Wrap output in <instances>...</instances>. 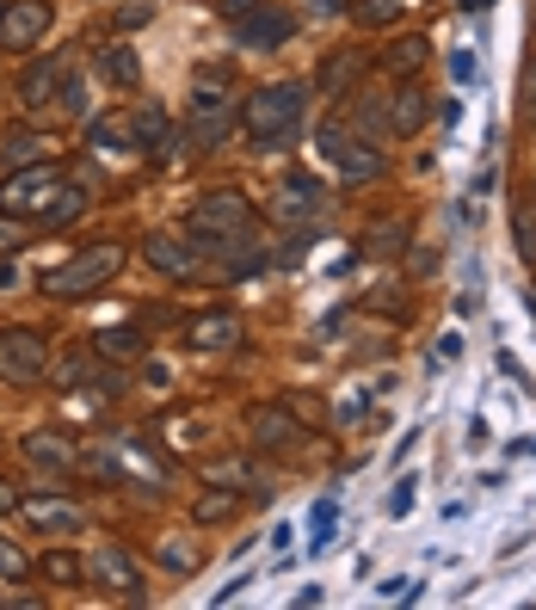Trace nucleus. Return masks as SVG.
Listing matches in <instances>:
<instances>
[{
	"label": "nucleus",
	"instance_id": "39448f33",
	"mask_svg": "<svg viewBox=\"0 0 536 610\" xmlns=\"http://www.w3.org/2000/svg\"><path fill=\"white\" fill-rule=\"evenodd\" d=\"M315 142H321V155L333 160V173L346 179V186H370V179H382V155L370 148V142H358L339 118H327V124L315 130Z\"/></svg>",
	"mask_w": 536,
	"mask_h": 610
},
{
	"label": "nucleus",
	"instance_id": "6ab92c4d",
	"mask_svg": "<svg viewBox=\"0 0 536 610\" xmlns=\"http://www.w3.org/2000/svg\"><path fill=\"white\" fill-rule=\"evenodd\" d=\"M432 63V44L420 32H407V37H394L389 49H382V68H389V75H420V68Z\"/></svg>",
	"mask_w": 536,
	"mask_h": 610
},
{
	"label": "nucleus",
	"instance_id": "7c9ffc66",
	"mask_svg": "<svg viewBox=\"0 0 536 610\" xmlns=\"http://www.w3.org/2000/svg\"><path fill=\"white\" fill-rule=\"evenodd\" d=\"M358 19L364 25H394V19H401V0H364Z\"/></svg>",
	"mask_w": 536,
	"mask_h": 610
},
{
	"label": "nucleus",
	"instance_id": "9d476101",
	"mask_svg": "<svg viewBox=\"0 0 536 610\" xmlns=\"http://www.w3.org/2000/svg\"><path fill=\"white\" fill-rule=\"evenodd\" d=\"M290 32H297V19L278 13V7H253V13L235 19L241 49H278V44H290Z\"/></svg>",
	"mask_w": 536,
	"mask_h": 610
},
{
	"label": "nucleus",
	"instance_id": "2f4dec72",
	"mask_svg": "<svg viewBox=\"0 0 536 610\" xmlns=\"http://www.w3.org/2000/svg\"><path fill=\"white\" fill-rule=\"evenodd\" d=\"M25 567H32V562H25V555H19V548L7 543V536H0V579H19Z\"/></svg>",
	"mask_w": 536,
	"mask_h": 610
},
{
	"label": "nucleus",
	"instance_id": "1a4fd4ad",
	"mask_svg": "<svg viewBox=\"0 0 536 610\" xmlns=\"http://www.w3.org/2000/svg\"><path fill=\"white\" fill-rule=\"evenodd\" d=\"M247 439L259 444V451H290V444H302L309 432H302V420L290 407H247Z\"/></svg>",
	"mask_w": 536,
	"mask_h": 610
},
{
	"label": "nucleus",
	"instance_id": "a211bd4d",
	"mask_svg": "<svg viewBox=\"0 0 536 610\" xmlns=\"http://www.w3.org/2000/svg\"><path fill=\"white\" fill-rule=\"evenodd\" d=\"M25 456H32L37 469H75V439L68 432H32Z\"/></svg>",
	"mask_w": 536,
	"mask_h": 610
},
{
	"label": "nucleus",
	"instance_id": "b1692460",
	"mask_svg": "<svg viewBox=\"0 0 536 610\" xmlns=\"http://www.w3.org/2000/svg\"><path fill=\"white\" fill-rule=\"evenodd\" d=\"M56 382H63V389H80V382H87V389H93L99 382V352H68V358L56 364Z\"/></svg>",
	"mask_w": 536,
	"mask_h": 610
},
{
	"label": "nucleus",
	"instance_id": "cd10ccee",
	"mask_svg": "<svg viewBox=\"0 0 536 610\" xmlns=\"http://www.w3.org/2000/svg\"><path fill=\"white\" fill-rule=\"evenodd\" d=\"M80 574H87V562H80V555H68V548L44 555V579H56V586H75Z\"/></svg>",
	"mask_w": 536,
	"mask_h": 610
},
{
	"label": "nucleus",
	"instance_id": "f3484780",
	"mask_svg": "<svg viewBox=\"0 0 536 610\" xmlns=\"http://www.w3.org/2000/svg\"><path fill=\"white\" fill-rule=\"evenodd\" d=\"M19 512L32 518L37 531H56V536H75L80 524H87V518H80L68 500H49V493H37V500H19Z\"/></svg>",
	"mask_w": 536,
	"mask_h": 610
},
{
	"label": "nucleus",
	"instance_id": "bb28decb",
	"mask_svg": "<svg viewBox=\"0 0 536 610\" xmlns=\"http://www.w3.org/2000/svg\"><path fill=\"white\" fill-rule=\"evenodd\" d=\"M160 142H167V111L160 106L136 111V148H160Z\"/></svg>",
	"mask_w": 536,
	"mask_h": 610
},
{
	"label": "nucleus",
	"instance_id": "c9c22d12",
	"mask_svg": "<svg viewBox=\"0 0 536 610\" xmlns=\"http://www.w3.org/2000/svg\"><path fill=\"white\" fill-rule=\"evenodd\" d=\"M148 13H155V7H143V0H136V7H124V13H118V25H124V32H136Z\"/></svg>",
	"mask_w": 536,
	"mask_h": 610
},
{
	"label": "nucleus",
	"instance_id": "473e14b6",
	"mask_svg": "<svg viewBox=\"0 0 536 610\" xmlns=\"http://www.w3.org/2000/svg\"><path fill=\"white\" fill-rule=\"evenodd\" d=\"M370 247H377V253H401V247H407V229H377Z\"/></svg>",
	"mask_w": 536,
	"mask_h": 610
},
{
	"label": "nucleus",
	"instance_id": "37998d69",
	"mask_svg": "<svg viewBox=\"0 0 536 610\" xmlns=\"http://www.w3.org/2000/svg\"><path fill=\"white\" fill-rule=\"evenodd\" d=\"M469 7H488V0H469Z\"/></svg>",
	"mask_w": 536,
	"mask_h": 610
},
{
	"label": "nucleus",
	"instance_id": "c756f323",
	"mask_svg": "<svg viewBox=\"0 0 536 610\" xmlns=\"http://www.w3.org/2000/svg\"><path fill=\"white\" fill-rule=\"evenodd\" d=\"M160 562L174 567V574H191V567H198V548H191L186 536H167V543H160Z\"/></svg>",
	"mask_w": 536,
	"mask_h": 610
},
{
	"label": "nucleus",
	"instance_id": "6e6552de",
	"mask_svg": "<svg viewBox=\"0 0 536 610\" xmlns=\"http://www.w3.org/2000/svg\"><path fill=\"white\" fill-rule=\"evenodd\" d=\"M228 124H235L228 93H222V87H198V93H191V142H198V148H216V142L228 136Z\"/></svg>",
	"mask_w": 536,
	"mask_h": 610
},
{
	"label": "nucleus",
	"instance_id": "a19ab883",
	"mask_svg": "<svg viewBox=\"0 0 536 610\" xmlns=\"http://www.w3.org/2000/svg\"><path fill=\"white\" fill-rule=\"evenodd\" d=\"M450 75H457V80H474V56H450Z\"/></svg>",
	"mask_w": 536,
	"mask_h": 610
},
{
	"label": "nucleus",
	"instance_id": "4be33fe9",
	"mask_svg": "<svg viewBox=\"0 0 536 610\" xmlns=\"http://www.w3.org/2000/svg\"><path fill=\"white\" fill-rule=\"evenodd\" d=\"M99 75H105L111 87H136V80H143V63H136L130 44H111L105 56H99Z\"/></svg>",
	"mask_w": 536,
	"mask_h": 610
},
{
	"label": "nucleus",
	"instance_id": "c85d7f7f",
	"mask_svg": "<svg viewBox=\"0 0 536 610\" xmlns=\"http://www.w3.org/2000/svg\"><path fill=\"white\" fill-rule=\"evenodd\" d=\"M235 487H216V493H204V500H198V524H222V518L235 512Z\"/></svg>",
	"mask_w": 536,
	"mask_h": 610
},
{
	"label": "nucleus",
	"instance_id": "7ed1b4c3",
	"mask_svg": "<svg viewBox=\"0 0 536 610\" xmlns=\"http://www.w3.org/2000/svg\"><path fill=\"white\" fill-rule=\"evenodd\" d=\"M191 235L204 241V247L228 253V247H247L253 241V210L241 191H210V198L191 203Z\"/></svg>",
	"mask_w": 536,
	"mask_h": 610
},
{
	"label": "nucleus",
	"instance_id": "9b49d317",
	"mask_svg": "<svg viewBox=\"0 0 536 610\" xmlns=\"http://www.w3.org/2000/svg\"><path fill=\"white\" fill-rule=\"evenodd\" d=\"M247 340V328H241V314H228V309H216V314H198L186 328V345L191 352H228V345H241Z\"/></svg>",
	"mask_w": 536,
	"mask_h": 610
},
{
	"label": "nucleus",
	"instance_id": "f8f14e48",
	"mask_svg": "<svg viewBox=\"0 0 536 610\" xmlns=\"http://www.w3.org/2000/svg\"><path fill=\"white\" fill-rule=\"evenodd\" d=\"M143 259L155 271H167V278H191V271H198V247L179 241V235H167V229H155V235L143 241Z\"/></svg>",
	"mask_w": 536,
	"mask_h": 610
},
{
	"label": "nucleus",
	"instance_id": "20e7f679",
	"mask_svg": "<svg viewBox=\"0 0 536 610\" xmlns=\"http://www.w3.org/2000/svg\"><path fill=\"white\" fill-rule=\"evenodd\" d=\"M63 167H49V160H32V167H13L0 179V217H44L49 203L63 198Z\"/></svg>",
	"mask_w": 536,
	"mask_h": 610
},
{
	"label": "nucleus",
	"instance_id": "412c9836",
	"mask_svg": "<svg viewBox=\"0 0 536 610\" xmlns=\"http://www.w3.org/2000/svg\"><path fill=\"white\" fill-rule=\"evenodd\" d=\"M93 352H99V358H118V364H124V358H143L148 340H143L136 328H105V333H93Z\"/></svg>",
	"mask_w": 536,
	"mask_h": 610
},
{
	"label": "nucleus",
	"instance_id": "f257e3e1",
	"mask_svg": "<svg viewBox=\"0 0 536 610\" xmlns=\"http://www.w3.org/2000/svg\"><path fill=\"white\" fill-rule=\"evenodd\" d=\"M309 93H315V87H302V80H271V87H259V93L247 99L253 148H284V142L297 136L302 111H309Z\"/></svg>",
	"mask_w": 536,
	"mask_h": 610
},
{
	"label": "nucleus",
	"instance_id": "58836bf2",
	"mask_svg": "<svg viewBox=\"0 0 536 610\" xmlns=\"http://www.w3.org/2000/svg\"><path fill=\"white\" fill-rule=\"evenodd\" d=\"M457 352H462V340H457V333H444V340H438V364H450Z\"/></svg>",
	"mask_w": 536,
	"mask_h": 610
},
{
	"label": "nucleus",
	"instance_id": "0eeeda50",
	"mask_svg": "<svg viewBox=\"0 0 536 610\" xmlns=\"http://www.w3.org/2000/svg\"><path fill=\"white\" fill-rule=\"evenodd\" d=\"M49 0H13V7H0V49H32L37 37L49 32Z\"/></svg>",
	"mask_w": 536,
	"mask_h": 610
},
{
	"label": "nucleus",
	"instance_id": "f03ea898",
	"mask_svg": "<svg viewBox=\"0 0 536 610\" xmlns=\"http://www.w3.org/2000/svg\"><path fill=\"white\" fill-rule=\"evenodd\" d=\"M124 259H130V253L118 247V241H99V247L75 253L68 266L44 271V297H63V302H75V297H93V290H105V284L118 278V271H124Z\"/></svg>",
	"mask_w": 536,
	"mask_h": 610
},
{
	"label": "nucleus",
	"instance_id": "dca6fc26",
	"mask_svg": "<svg viewBox=\"0 0 536 610\" xmlns=\"http://www.w3.org/2000/svg\"><path fill=\"white\" fill-rule=\"evenodd\" d=\"M87 574L99 586H111V592H143V574H136V562H130L124 548H99L93 562H87Z\"/></svg>",
	"mask_w": 536,
	"mask_h": 610
},
{
	"label": "nucleus",
	"instance_id": "f704fd0d",
	"mask_svg": "<svg viewBox=\"0 0 536 610\" xmlns=\"http://www.w3.org/2000/svg\"><path fill=\"white\" fill-rule=\"evenodd\" d=\"M210 481H247V469H241V463H210Z\"/></svg>",
	"mask_w": 536,
	"mask_h": 610
},
{
	"label": "nucleus",
	"instance_id": "79ce46f5",
	"mask_svg": "<svg viewBox=\"0 0 536 610\" xmlns=\"http://www.w3.org/2000/svg\"><path fill=\"white\" fill-rule=\"evenodd\" d=\"M13 247H19V229L7 222V229H0V253H13Z\"/></svg>",
	"mask_w": 536,
	"mask_h": 610
},
{
	"label": "nucleus",
	"instance_id": "5701e85b",
	"mask_svg": "<svg viewBox=\"0 0 536 610\" xmlns=\"http://www.w3.org/2000/svg\"><path fill=\"white\" fill-rule=\"evenodd\" d=\"M32 160H44V136H37V130H19V136L0 142V167H7V173L32 167Z\"/></svg>",
	"mask_w": 536,
	"mask_h": 610
},
{
	"label": "nucleus",
	"instance_id": "4c0bfd02",
	"mask_svg": "<svg viewBox=\"0 0 536 610\" xmlns=\"http://www.w3.org/2000/svg\"><path fill=\"white\" fill-rule=\"evenodd\" d=\"M7 512H19V487L13 481H0V518H7Z\"/></svg>",
	"mask_w": 536,
	"mask_h": 610
},
{
	"label": "nucleus",
	"instance_id": "2eb2a0df",
	"mask_svg": "<svg viewBox=\"0 0 536 610\" xmlns=\"http://www.w3.org/2000/svg\"><path fill=\"white\" fill-rule=\"evenodd\" d=\"M315 210H321V186H315V179H302V173H297V179H284L278 198H271V217H278V222H309Z\"/></svg>",
	"mask_w": 536,
	"mask_h": 610
},
{
	"label": "nucleus",
	"instance_id": "72a5a7b5",
	"mask_svg": "<svg viewBox=\"0 0 536 610\" xmlns=\"http://www.w3.org/2000/svg\"><path fill=\"white\" fill-rule=\"evenodd\" d=\"M413 487H420V481H401V487L389 493V518H407V512H413Z\"/></svg>",
	"mask_w": 536,
	"mask_h": 610
},
{
	"label": "nucleus",
	"instance_id": "a878e982",
	"mask_svg": "<svg viewBox=\"0 0 536 610\" xmlns=\"http://www.w3.org/2000/svg\"><path fill=\"white\" fill-rule=\"evenodd\" d=\"M351 75H358V56H327V63H321V93H339V87H351Z\"/></svg>",
	"mask_w": 536,
	"mask_h": 610
},
{
	"label": "nucleus",
	"instance_id": "ea45409f",
	"mask_svg": "<svg viewBox=\"0 0 536 610\" xmlns=\"http://www.w3.org/2000/svg\"><path fill=\"white\" fill-rule=\"evenodd\" d=\"M216 7H222V13H228V19H241V13H253L259 0H216Z\"/></svg>",
	"mask_w": 536,
	"mask_h": 610
},
{
	"label": "nucleus",
	"instance_id": "e433bc0d",
	"mask_svg": "<svg viewBox=\"0 0 536 610\" xmlns=\"http://www.w3.org/2000/svg\"><path fill=\"white\" fill-rule=\"evenodd\" d=\"M524 111H531V124H536V56H531V68H524Z\"/></svg>",
	"mask_w": 536,
	"mask_h": 610
},
{
	"label": "nucleus",
	"instance_id": "ddd939ff",
	"mask_svg": "<svg viewBox=\"0 0 536 610\" xmlns=\"http://www.w3.org/2000/svg\"><path fill=\"white\" fill-rule=\"evenodd\" d=\"M63 87H68V56H49V63H32L25 68V80H19V99L32 111H44L49 99H63Z\"/></svg>",
	"mask_w": 536,
	"mask_h": 610
},
{
	"label": "nucleus",
	"instance_id": "393cba45",
	"mask_svg": "<svg viewBox=\"0 0 536 610\" xmlns=\"http://www.w3.org/2000/svg\"><path fill=\"white\" fill-rule=\"evenodd\" d=\"M80 210H87V191L63 186V198L49 203V210H44V217H37V222H49V229H68V222H75V217H80Z\"/></svg>",
	"mask_w": 536,
	"mask_h": 610
},
{
	"label": "nucleus",
	"instance_id": "aec40b11",
	"mask_svg": "<svg viewBox=\"0 0 536 610\" xmlns=\"http://www.w3.org/2000/svg\"><path fill=\"white\" fill-rule=\"evenodd\" d=\"M87 142H93V148H136V118L105 111V118H93V124H87Z\"/></svg>",
	"mask_w": 536,
	"mask_h": 610
},
{
	"label": "nucleus",
	"instance_id": "4468645a",
	"mask_svg": "<svg viewBox=\"0 0 536 610\" xmlns=\"http://www.w3.org/2000/svg\"><path fill=\"white\" fill-rule=\"evenodd\" d=\"M426 118H432V106H426V93H420V87H401V93L382 106V130H389V136H420V124H426Z\"/></svg>",
	"mask_w": 536,
	"mask_h": 610
},
{
	"label": "nucleus",
	"instance_id": "423d86ee",
	"mask_svg": "<svg viewBox=\"0 0 536 610\" xmlns=\"http://www.w3.org/2000/svg\"><path fill=\"white\" fill-rule=\"evenodd\" d=\"M49 370V352H44V340H37L32 328H7L0 333V382H37V376Z\"/></svg>",
	"mask_w": 536,
	"mask_h": 610
}]
</instances>
